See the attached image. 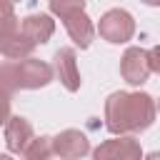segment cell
<instances>
[{"instance_id": "1", "label": "cell", "mask_w": 160, "mask_h": 160, "mask_svg": "<svg viewBox=\"0 0 160 160\" xmlns=\"http://www.w3.org/2000/svg\"><path fill=\"white\" fill-rule=\"evenodd\" d=\"M155 120V102L148 92H112L105 100V128L112 135L140 132Z\"/></svg>"}, {"instance_id": "2", "label": "cell", "mask_w": 160, "mask_h": 160, "mask_svg": "<svg viewBox=\"0 0 160 160\" xmlns=\"http://www.w3.org/2000/svg\"><path fill=\"white\" fill-rule=\"evenodd\" d=\"M2 85L5 92L10 95L12 90H35V88H45L52 80V68L42 60H18V62H2Z\"/></svg>"}, {"instance_id": "3", "label": "cell", "mask_w": 160, "mask_h": 160, "mask_svg": "<svg viewBox=\"0 0 160 160\" xmlns=\"http://www.w3.org/2000/svg\"><path fill=\"white\" fill-rule=\"evenodd\" d=\"M100 35L108 40V42H128L135 32V20L128 10H108L102 18H100V25H98Z\"/></svg>"}, {"instance_id": "4", "label": "cell", "mask_w": 160, "mask_h": 160, "mask_svg": "<svg viewBox=\"0 0 160 160\" xmlns=\"http://www.w3.org/2000/svg\"><path fill=\"white\" fill-rule=\"evenodd\" d=\"M92 160H142V150L135 138L120 135V138L100 142L92 152Z\"/></svg>"}, {"instance_id": "5", "label": "cell", "mask_w": 160, "mask_h": 160, "mask_svg": "<svg viewBox=\"0 0 160 160\" xmlns=\"http://www.w3.org/2000/svg\"><path fill=\"white\" fill-rule=\"evenodd\" d=\"M150 58L148 50L142 48H128L122 60H120V75L130 82V85H142L150 75Z\"/></svg>"}, {"instance_id": "6", "label": "cell", "mask_w": 160, "mask_h": 160, "mask_svg": "<svg viewBox=\"0 0 160 160\" xmlns=\"http://www.w3.org/2000/svg\"><path fill=\"white\" fill-rule=\"evenodd\" d=\"M52 148H55L58 158H62V160H78V158L88 155L90 140L80 130H62L58 138H52Z\"/></svg>"}, {"instance_id": "7", "label": "cell", "mask_w": 160, "mask_h": 160, "mask_svg": "<svg viewBox=\"0 0 160 160\" xmlns=\"http://www.w3.org/2000/svg\"><path fill=\"white\" fill-rule=\"evenodd\" d=\"M52 60H55V75L60 78V82L65 85V90L75 92L80 88V72H78L75 50L72 48H60Z\"/></svg>"}, {"instance_id": "8", "label": "cell", "mask_w": 160, "mask_h": 160, "mask_svg": "<svg viewBox=\"0 0 160 160\" xmlns=\"http://www.w3.org/2000/svg\"><path fill=\"white\" fill-rule=\"evenodd\" d=\"M32 140V125L25 118H8L5 120V145L10 152H22Z\"/></svg>"}, {"instance_id": "9", "label": "cell", "mask_w": 160, "mask_h": 160, "mask_svg": "<svg viewBox=\"0 0 160 160\" xmlns=\"http://www.w3.org/2000/svg\"><path fill=\"white\" fill-rule=\"evenodd\" d=\"M62 22H65V30H68V35L72 38V42L78 45V48H90V42H92V35H95V28H92V22H90V18L80 10V12H72V15H68V18H62Z\"/></svg>"}, {"instance_id": "10", "label": "cell", "mask_w": 160, "mask_h": 160, "mask_svg": "<svg viewBox=\"0 0 160 160\" xmlns=\"http://www.w3.org/2000/svg\"><path fill=\"white\" fill-rule=\"evenodd\" d=\"M20 30H22L35 45H40V42H48V40H50V35H52V30H55V22L50 20V15H28V18L22 20Z\"/></svg>"}, {"instance_id": "11", "label": "cell", "mask_w": 160, "mask_h": 160, "mask_svg": "<svg viewBox=\"0 0 160 160\" xmlns=\"http://www.w3.org/2000/svg\"><path fill=\"white\" fill-rule=\"evenodd\" d=\"M32 48H35V42H32L22 30H18V32H12L10 38L2 40V55H5L8 60H22V58H28V55L32 52Z\"/></svg>"}, {"instance_id": "12", "label": "cell", "mask_w": 160, "mask_h": 160, "mask_svg": "<svg viewBox=\"0 0 160 160\" xmlns=\"http://www.w3.org/2000/svg\"><path fill=\"white\" fill-rule=\"evenodd\" d=\"M52 152V138H32L30 145L22 150V160H50Z\"/></svg>"}, {"instance_id": "13", "label": "cell", "mask_w": 160, "mask_h": 160, "mask_svg": "<svg viewBox=\"0 0 160 160\" xmlns=\"http://www.w3.org/2000/svg\"><path fill=\"white\" fill-rule=\"evenodd\" d=\"M48 2H50V10L55 15H60V20L72 12H80L85 8V0H48Z\"/></svg>"}, {"instance_id": "14", "label": "cell", "mask_w": 160, "mask_h": 160, "mask_svg": "<svg viewBox=\"0 0 160 160\" xmlns=\"http://www.w3.org/2000/svg\"><path fill=\"white\" fill-rule=\"evenodd\" d=\"M148 58H150V68H152V72L160 75V45H155L152 50H148Z\"/></svg>"}, {"instance_id": "15", "label": "cell", "mask_w": 160, "mask_h": 160, "mask_svg": "<svg viewBox=\"0 0 160 160\" xmlns=\"http://www.w3.org/2000/svg\"><path fill=\"white\" fill-rule=\"evenodd\" d=\"M145 160H160V150H155V152H150Z\"/></svg>"}, {"instance_id": "16", "label": "cell", "mask_w": 160, "mask_h": 160, "mask_svg": "<svg viewBox=\"0 0 160 160\" xmlns=\"http://www.w3.org/2000/svg\"><path fill=\"white\" fill-rule=\"evenodd\" d=\"M145 5H160V0H142Z\"/></svg>"}, {"instance_id": "17", "label": "cell", "mask_w": 160, "mask_h": 160, "mask_svg": "<svg viewBox=\"0 0 160 160\" xmlns=\"http://www.w3.org/2000/svg\"><path fill=\"white\" fill-rule=\"evenodd\" d=\"M0 160H12V158H10V155H2V158H0Z\"/></svg>"}]
</instances>
